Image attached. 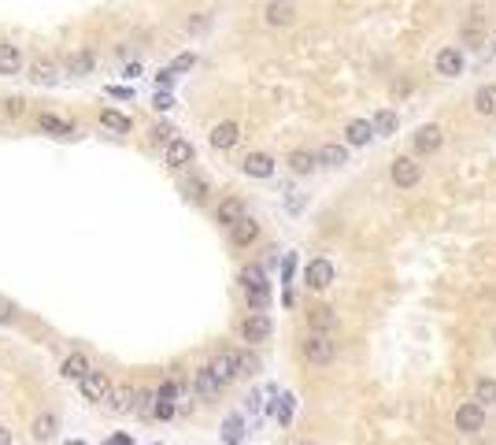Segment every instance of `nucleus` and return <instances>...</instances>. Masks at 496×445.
I'll use <instances>...</instances> for the list:
<instances>
[{
    "instance_id": "nucleus-10",
    "label": "nucleus",
    "mask_w": 496,
    "mask_h": 445,
    "mask_svg": "<svg viewBox=\"0 0 496 445\" xmlns=\"http://www.w3.org/2000/svg\"><path fill=\"white\" fill-rule=\"evenodd\" d=\"M241 219H244V201H241V197H226V201L215 208V223H219V226H234Z\"/></svg>"
},
{
    "instance_id": "nucleus-47",
    "label": "nucleus",
    "mask_w": 496,
    "mask_h": 445,
    "mask_svg": "<svg viewBox=\"0 0 496 445\" xmlns=\"http://www.w3.org/2000/svg\"><path fill=\"white\" fill-rule=\"evenodd\" d=\"M4 111L8 115H19L23 111V101H19V97H11V101H4Z\"/></svg>"
},
{
    "instance_id": "nucleus-51",
    "label": "nucleus",
    "mask_w": 496,
    "mask_h": 445,
    "mask_svg": "<svg viewBox=\"0 0 496 445\" xmlns=\"http://www.w3.org/2000/svg\"><path fill=\"white\" fill-rule=\"evenodd\" d=\"M393 93H396V97H400V93H411V82H396Z\"/></svg>"
},
{
    "instance_id": "nucleus-28",
    "label": "nucleus",
    "mask_w": 496,
    "mask_h": 445,
    "mask_svg": "<svg viewBox=\"0 0 496 445\" xmlns=\"http://www.w3.org/2000/svg\"><path fill=\"white\" fill-rule=\"evenodd\" d=\"M267 23H271V26L293 23V8L286 4V0H271V4H267Z\"/></svg>"
},
{
    "instance_id": "nucleus-38",
    "label": "nucleus",
    "mask_w": 496,
    "mask_h": 445,
    "mask_svg": "<svg viewBox=\"0 0 496 445\" xmlns=\"http://www.w3.org/2000/svg\"><path fill=\"white\" fill-rule=\"evenodd\" d=\"M181 393H186V390H181V383H163V386L156 390V397H159V401H174V397H181Z\"/></svg>"
},
{
    "instance_id": "nucleus-36",
    "label": "nucleus",
    "mask_w": 496,
    "mask_h": 445,
    "mask_svg": "<svg viewBox=\"0 0 496 445\" xmlns=\"http://www.w3.org/2000/svg\"><path fill=\"white\" fill-rule=\"evenodd\" d=\"M244 297H248V308H252V312H263L271 304V290H248Z\"/></svg>"
},
{
    "instance_id": "nucleus-30",
    "label": "nucleus",
    "mask_w": 496,
    "mask_h": 445,
    "mask_svg": "<svg viewBox=\"0 0 496 445\" xmlns=\"http://www.w3.org/2000/svg\"><path fill=\"white\" fill-rule=\"evenodd\" d=\"M474 401L478 405H496V378H478L474 383Z\"/></svg>"
},
{
    "instance_id": "nucleus-2",
    "label": "nucleus",
    "mask_w": 496,
    "mask_h": 445,
    "mask_svg": "<svg viewBox=\"0 0 496 445\" xmlns=\"http://www.w3.org/2000/svg\"><path fill=\"white\" fill-rule=\"evenodd\" d=\"M304 356H308V364L326 368L329 360L337 356V345L329 341V334H308V338H304Z\"/></svg>"
},
{
    "instance_id": "nucleus-22",
    "label": "nucleus",
    "mask_w": 496,
    "mask_h": 445,
    "mask_svg": "<svg viewBox=\"0 0 496 445\" xmlns=\"http://www.w3.org/2000/svg\"><path fill=\"white\" fill-rule=\"evenodd\" d=\"M371 138H374V123H367V119H352L344 126V141L349 145H367Z\"/></svg>"
},
{
    "instance_id": "nucleus-46",
    "label": "nucleus",
    "mask_w": 496,
    "mask_h": 445,
    "mask_svg": "<svg viewBox=\"0 0 496 445\" xmlns=\"http://www.w3.org/2000/svg\"><path fill=\"white\" fill-rule=\"evenodd\" d=\"M293 268H296V256L289 253V256H286V263H282V282H289V278H293Z\"/></svg>"
},
{
    "instance_id": "nucleus-34",
    "label": "nucleus",
    "mask_w": 496,
    "mask_h": 445,
    "mask_svg": "<svg viewBox=\"0 0 496 445\" xmlns=\"http://www.w3.org/2000/svg\"><path fill=\"white\" fill-rule=\"evenodd\" d=\"M156 393H137V416L141 419H156Z\"/></svg>"
},
{
    "instance_id": "nucleus-49",
    "label": "nucleus",
    "mask_w": 496,
    "mask_h": 445,
    "mask_svg": "<svg viewBox=\"0 0 496 445\" xmlns=\"http://www.w3.org/2000/svg\"><path fill=\"white\" fill-rule=\"evenodd\" d=\"M11 316H15V308H11L8 301H0V323H8Z\"/></svg>"
},
{
    "instance_id": "nucleus-37",
    "label": "nucleus",
    "mask_w": 496,
    "mask_h": 445,
    "mask_svg": "<svg viewBox=\"0 0 496 445\" xmlns=\"http://www.w3.org/2000/svg\"><path fill=\"white\" fill-rule=\"evenodd\" d=\"M34 78H38V82H45V86H52V82H56L52 63H48V60H38V63H34Z\"/></svg>"
},
{
    "instance_id": "nucleus-3",
    "label": "nucleus",
    "mask_w": 496,
    "mask_h": 445,
    "mask_svg": "<svg viewBox=\"0 0 496 445\" xmlns=\"http://www.w3.org/2000/svg\"><path fill=\"white\" fill-rule=\"evenodd\" d=\"M389 175H393V182L400 186V189H411V186H419L422 167H419V160H415V156H396V160H393V167H389Z\"/></svg>"
},
{
    "instance_id": "nucleus-19",
    "label": "nucleus",
    "mask_w": 496,
    "mask_h": 445,
    "mask_svg": "<svg viewBox=\"0 0 496 445\" xmlns=\"http://www.w3.org/2000/svg\"><path fill=\"white\" fill-rule=\"evenodd\" d=\"M137 393L134 386H119V390H111V412H137Z\"/></svg>"
},
{
    "instance_id": "nucleus-9",
    "label": "nucleus",
    "mask_w": 496,
    "mask_h": 445,
    "mask_svg": "<svg viewBox=\"0 0 496 445\" xmlns=\"http://www.w3.org/2000/svg\"><path fill=\"white\" fill-rule=\"evenodd\" d=\"M308 326H311V334H329L337 326L334 308H329V304H315V308L308 312Z\"/></svg>"
},
{
    "instance_id": "nucleus-24",
    "label": "nucleus",
    "mask_w": 496,
    "mask_h": 445,
    "mask_svg": "<svg viewBox=\"0 0 496 445\" xmlns=\"http://www.w3.org/2000/svg\"><path fill=\"white\" fill-rule=\"evenodd\" d=\"M23 67V53L15 45H0V75H19Z\"/></svg>"
},
{
    "instance_id": "nucleus-29",
    "label": "nucleus",
    "mask_w": 496,
    "mask_h": 445,
    "mask_svg": "<svg viewBox=\"0 0 496 445\" xmlns=\"http://www.w3.org/2000/svg\"><path fill=\"white\" fill-rule=\"evenodd\" d=\"M396 126H400V119H396V111H393V108H385V111H378V115H374V134L389 138V134H396Z\"/></svg>"
},
{
    "instance_id": "nucleus-6",
    "label": "nucleus",
    "mask_w": 496,
    "mask_h": 445,
    "mask_svg": "<svg viewBox=\"0 0 496 445\" xmlns=\"http://www.w3.org/2000/svg\"><path fill=\"white\" fill-rule=\"evenodd\" d=\"M329 282H334V263H329V260H311L308 263V268H304V286L308 290H326Z\"/></svg>"
},
{
    "instance_id": "nucleus-27",
    "label": "nucleus",
    "mask_w": 496,
    "mask_h": 445,
    "mask_svg": "<svg viewBox=\"0 0 496 445\" xmlns=\"http://www.w3.org/2000/svg\"><path fill=\"white\" fill-rule=\"evenodd\" d=\"M474 111L478 115H496V86H482L474 93Z\"/></svg>"
},
{
    "instance_id": "nucleus-50",
    "label": "nucleus",
    "mask_w": 496,
    "mask_h": 445,
    "mask_svg": "<svg viewBox=\"0 0 496 445\" xmlns=\"http://www.w3.org/2000/svg\"><path fill=\"white\" fill-rule=\"evenodd\" d=\"M108 445H134V438H130V434H115V438H108Z\"/></svg>"
},
{
    "instance_id": "nucleus-44",
    "label": "nucleus",
    "mask_w": 496,
    "mask_h": 445,
    "mask_svg": "<svg viewBox=\"0 0 496 445\" xmlns=\"http://www.w3.org/2000/svg\"><path fill=\"white\" fill-rule=\"evenodd\" d=\"M174 416V401H156V419H171Z\"/></svg>"
},
{
    "instance_id": "nucleus-25",
    "label": "nucleus",
    "mask_w": 496,
    "mask_h": 445,
    "mask_svg": "<svg viewBox=\"0 0 496 445\" xmlns=\"http://www.w3.org/2000/svg\"><path fill=\"white\" fill-rule=\"evenodd\" d=\"M241 286H244V293L248 290H271V282H267V275H263L259 263H248V268L241 271Z\"/></svg>"
},
{
    "instance_id": "nucleus-32",
    "label": "nucleus",
    "mask_w": 496,
    "mask_h": 445,
    "mask_svg": "<svg viewBox=\"0 0 496 445\" xmlns=\"http://www.w3.org/2000/svg\"><path fill=\"white\" fill-rule=\"evenodd\" d=\"M241 434H244L241 416H230V419L222 423V441H226V445H241Z\"/></svg>"
},
{
    "instance_id": "nucleus-43",
    "label": "nucleus",
    "mask_w": 496,
    "mask_h": 445,
    "mask_svg": "<svg viewBox=\"0 0 496 445\" xmlns=\"http://www.w3.org/2000/svg\"><path fill=\"white\" fill-rule=\"evenodd\" d=\"M171 86H174V71L163 67V71L156 75V89H171Z\"/></svg>"
},
{
    "instance_id": "nucleus-21",
    "label": "nucleus",
    "mask_w": 496,
    "mask_h": 445,
    "mask_svg": "<svg viewBox=\"0 0 496 445\" xmlns=\"http://www.w3.org/2000/svg\"><path fill=\"white\" fill-rule=\"evenodd\" d=\"M89 371H93V368H89V360L81 356V353H71L67 360H63V368H60V375H63V378H74V383H81Z\"/></svg>"
},
{
    "instance_id": "nucleus-14",
    "label": "nucleus",
    "mask_w": 496,
    "mask_h": 445,
    "mask_svg": "<svg viewBox=\"0 0 496 445\" xmlns=\"http://www.w3.org/2000/svg\"><path fill=\"white\" fill-rule=\"evenodd\" d=\"M437 75H444V78L463 75V53L459 48H441L437 53Z\"/></svg>"
},
{
    "instance_id": "nucleus-48",
    "label": "nucleus",
    "mask_w": 496,
    "mask_h": 445,
    "mask_svg": "<svg viewBox=\"0 0 496 445\" xmlns=\"http://www.w3.org/2000/svg\"><path fill=\"white\" fill-rule=\"evenodd\" d=\"M289 208H293V211H300V208H304V197L296 193V189H289Z\"/></svg>"
},
{
    "instance_id": "nucleus-31",
    "label": "nucleus",
    "mask_w": 496,
    "mask_h": 445,
    "mask_svg": "<svg viewBox=\"0 0 496 445\" xmlns=\"http://www.w3.org/2000/svg\"><path fill=\"white\" fill-rule=\"evenodd\" d=\"M52 434H56V416H52V412H41V416L34 419V438L38 441H48Z\"/></svg>"
},
{
    "instance_id": "nucleus-26",
    "label": "nucleus",
    "mask_w": 496,
    "mask_h": 445,
    "mask_svg": "<svg viewBox=\"0 0 496 445\" xmlns=\"http://www.w3.org/2000/svg\"><path fill=\"white\" fill-rule=\"evenodd\" d=\"M101 123L108 126V130H115V134H130V115H123V111H115V108H104L101 111Z\"/></svg>"
},
{
    "instance_id": "nucleus-35",
    "label": "nucleus",
    "mask_w": 496,
    "mask_h": 445,
    "mask_svg": "<svg viewBox=\"0 0 496 445\" xmlns=\"http://www.w3.org/2000/svg\"><path fill=\"white\" fill-rule=\"evenodd\" d=\"M186 197H189L193 204H201L204 197H208V182H204V178H189V182H186Z\"/></svg>"
},
{
    "instance_id": "nucleus-18",
    "label": "nucleus",
    "mask_w": 496,
    "mask_h": 445,
    "mask_svg": "<svg viewBox=\"0 0 496 445\" xmlns=\"http://www.w3.org/2000/svg\"><path fill=\"white\" fill-rule=\"evenodd\" d=\"M186 163H193V145L186 141V138H174L171 145H167V167H186Z\"/></svg>"
},
{
    "instance_id": "nucleus-7",
    "label": "nucleus",
    "mask_w": 496,
    "mask_h": 445,
    "mask_svg": "<svg viewBox=\"0 0 496 445\" xmlns=\"http://www.w3.org/2000/svg\"><path fill=\"white\" fill-rule=\"evenodd\" d=\"M81 393H86V401H108L111 397V378L104 371H89L81 378Z\"/></svg>"
},
{
    "instance_id": "nucleus-8",
    "label": "nucleus",
    "mask_w": 496,
    "mask_h": 445,
    "mask_svg": "<svg viewBox=\"0 0 496 445\" xmlns=\"http://www.w3.org/2000/svg\"><path fill=\"white\" fill-rule=\"evenodd\" d=\"M441 141H444V134H441L437 123H426V126L415 130V153L419 156H434L437 148H441Z\"/></svg>"
},
{
    "instance_id": "nucleus-4",
    "label": "nucleus",
    "mask_w": 496,
    "mask_h": 445,
    "mask_svg": "<svg viewBox=\"0 0 496 445\" xmlns=\"http://www.w3.org/2000/svg\"><path fill=\"white\" fill-rule=\"evenodd\" d=\"M208 368L219 375V383L226 386V383H234V378L241 375V353H234V349H219Z\"/></svg>"
},
{
    "instance_id": "nucleus-1",
    "label": "nucleus",
    "mask_w": 496,
    "mask_h": 445,
    "mask_svg": "<svg viewBox=\"0 0 496 445\" xmlns=\"http://www.w3.org/2000/svg\"><path fill=\"white\" fill-rule=\"evenodd\" d=\"M456 431L459 434H478V431H485V408L478 405V401H463L456 408Z\"/></svg>"
},
{
    "instance_id": "nucleus-16",
    "label": "nucleus",
    "mask_w": 496,
    "mask_h": 445,
    "mask_svg": "<svg viewBox=\"0 0 496 445\" xmlns=\"http://www.w3.org/2000/svg\"><path fill=\"white\" fill-rule=\"evenodd\" d=\"M237 138H241V126L230 123V119L219 123V126H211V145H215V148H234Z\"/></svg>"
},
{
    "instance_id": "nucleus-33",
    "label": "nucleus",
    "mask_w": 496,
    "mask_h": 445,
    "mask_svg": "<svg viewBox=\"0 0 496 445\" xmlns=\"http://www.w3.org/2000/svg\"><path fill=\"white\" fill-rule=\"evenodd\" d=\"M271 412L278 416V423H282V427H289V419H293V397H289V393H286V397H278L271 405Z\"/></svg>"
},
{
    "instance_id": "nucleus-5",
    "label": "nucleus",
    "mask_w": 496,
    "mask_h": 445,
    "mask_svg": "<svg viewBox=\"0 0 496 445\" xmlns=\"http://www.w3.org/2000/svg\"><path fill=\"white\" fill-rule=\"evenodd\" d=\"M271 331H274V323H271L267 312H252V316L241 323V338H244V341H252V345H256V341H267Z\"/></svg>"
},
{
    "instance_id": "nucleus-54",
    "label": "nucleus",
    "mask_w": 496,
    "mask_h": 445,
    "mask_svg": "<svg viewBox=\"0 0 496 445\" xmlns=\"http://www.w3.org/2000/svg\"><path fill=\"white\" fill-rule=\"evenodd\" d=\"M300 445H315V441H300Z\"/></svg>"
},
{
    "instance_id": "nucleus-42",
    "label": "nucleus",
    "mask_w": 496,
    "mask_h": 445,
    "mask_svg": "<svg viewBox=\"0 0 496 445\" xmlns=\"http://www.w3.org/2000/svg\"><path fill=\"white\" fill-rule=\"evenodd\" d=\"M193 63H196V56L193 53H181V56H174V63H171V71L178 75V71H189L193 67Z\"/></svg>"
},
{
    "instance_id": "nucleus-13",
    "label": "nucleus",
    "mask_w": 496,
    "mask_h": 445,
    "mask_svg": "<svg viewBox=\"0 0 496 445\" xmlns=\"http://www.w3.org/2000/svg\"><path fill=\"white\" fill-rule=\"evenodd\" d=\"M38 130H41V134H52V138H71L74 134V123L60 119V115H52V111H45L41 119H38Z\"/></svg>"
},
{
    "instance_id": "nucleus-39",
    "label": "nucleus",
    "mask_w": 496,
    "mask_h": 445,
    "mask_svg": "<svg viewBox=\"0 0 496 445\" xmlns=\"http://www.w3.org/2000/svg\"><path fill=\"white\" fill-rule=\"evenodd\" d=\"M152 108H156V111H167V108H174V97H171L167 89H156V97H152Z\"/></svg>"
},
{
    "instance_id": "nucleus-15",
    "label": "nucleus",
    "mask_w": 496,
    "mask_h": 445,
    "mask_svg": "<svg viewBox=\"0 0 496 445\" xmlns=\"http://www.w3.org/2000/svg\"><path fill=\"white\" fill-rule=\"evenodd\" d=\"M196 393H201L204 401H215L222 393V383H219V375H215L211 368H201L196 371Z\"/></svg>"
},
{
    "instance_id": "nucleus-12",
    "label": "nucleus",
    "mask_w": 496,
    "mask_h": 445,
    "mask_svg": "<svg viewBox=\"0 0 496 445\" xmlns=\"http://www.w3.org/2000/svg\"><path fill=\"white\" fill-rule=\"evenodd\" d=\"M241 167H244V175H252V178H271L274 175V160L267 153H248L241 160Z\"/></svg>"
},
{
    "instance_id": "nucleus-45",
    "label": "nucleus",
    "mask_w": 496,
    "mask_h": 445,
    "mask_svg": "<svg viewBox=\"0 0 496 445\" xmlns=\"http://www.w3.org/2000/svg\"><path fill=\"white\" fill-rule=\"evenodd\" d=\"M108 93L115 97V101H130V97H134V89H130V86H108Z\"/></svg>"
},
{
    "instance_id": "nucleus-52",
    "label": "nucleus",
    "mask_w": 496,
    "mask_h": 445,
    "mask_svg": "<svg viewBox=\"0 0 496 445\" xmlns=\"http://www.w3.org/2000/svg\"><path fill=\"white\" fill-rule=\"evenodd\" d=\"M0 445H11V431H8V427H0Z\"/></svg>"
},
{
    "instance_id": "nucleus-55",
    "label": "nucleus",
    "mask_w": 496,
    "mask_h": 445,
    "mask_svg": "<svg viewBox=\"0 0 496 445\" xmlns=\"http://www.w3.org/2000/svg\"><path fill=\"white\" fill-rule=\"evenodd\" d=\"M492 341H496V331H492Z\"/></svg>"
},
{
    "instance_id": "nucleus-17",
    "label": "nucleus",
    "mask_w": 496,
    "mask_h": 445,
    "mask_svg": "<svg viewBox=\"0 0 496 445\" xmlns=\"http://www.w3.org/2000/svg\"><path fill=\"white\" fill-rule=\"evenodd\" d=\"M93 53L89 48H78V53H67V60H63V67H67V75H93Z\"/></svg>"
},
{
    "instance_id": "nucleus-41",
    "label": "nucleus",
    "mask_w": 496,
    "mask_h": 445,
    "mask_svg": "<svg viewBox=\"0 0 496 445\" xmlns=\"http://www.w3.org/2000/svg\"><path fill=\"white\" fill-rule=\"evenodd\" d=\"M152 138H156V145H171V141H174V130H171L167 123H159V126L152 130Z\"/></svg>"
},
{
    "instance_id": "nucleus-53",
    "label": "nucleus",
    "mask_w": 496,
    "mask_h": 445,
    "mask_svg": "<svg viewBox=\"0 0 496 445\" xmlns=\"http://www.w3.org/2000/svg\"><path fill=\"white\" fill-rule=\"evenodd\" d=\"M67 445H86V441H67Z\"/></svg>"
},
{
    "instance_id": "nucleus-23",
    "label": "nucleus",
    "mask_w": 496,
    "mask_h": 445,
    "mask_svg": "<svg viewBox=\"0 0 496 445\" xmlns=\"http://www.w3.org/2000/svg\"><path fill=\"white\" fill-rule=\"evenodd\" d=\"M319 163L322 167H344V163H349V148L344 145H322L319 148Z\"/></svg>"
},
{
    "instance_id": "nucleus-20",
    "label": "nucleus",
    "mask_w": 496,
    "mask_h": 445,
    "mask_svg": "<svg viewBox=\"0 0 496 445\" xmlns=\"http://www.w3.org/2000/svg\"><path fill=\"white\" fill-rule=\"evenodd\" d=\"M315 163H319V153H311V148H293V153H289V171L293 175L315 171Z\"/></svg>"
},
{
    "instance_id": "nucleus-40",
    "label": "nucleus",
    "mask_w": 496,
    "mask_h": 445,
    "mask_svg": "<svg viewBox=\"0 0 496 445\" xmlns=\"http://www.w3.org/2000/svg\"><path fill=\"white\" fill-rule=\"evenodd\" d=\"M259 371V356L256 353H241V375H256Z\"/></svg>"
},
{
    "instance_id": "nucleus-11",
    "label": "nucleus",
    "mask_w": 496,
    "mask_h": 445,
    "mask_svg": "<svg viewBox=\"0 0 496 445\" xmlns=\"http://www.w3.org/2000/svg\"><path fill=\"white\" fill-rule=\"evenodd\" d=\"M256 238H259V223H256L252 216H244L241 223L230 226V241H234L237 249H248V245H252Z\"/></svg>"
}]
</instances>
